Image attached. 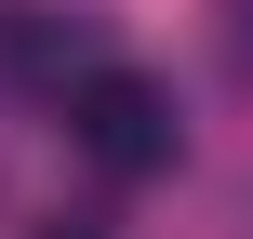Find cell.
<instances>
[{
  "mask_svg": "<svg viewBox=\"0 0 253 239\" xmlns=\"http://www.w3.org/2000/svg\"><path fill=\"white\" fill-rule=\"evenodd\" d=\"M40 239H107V226H93V213H53V226H40Z\"/></svg>",
  "mask_w": 253,
  "mask_h": 239,
  "instance_id": "3",
  "label": "cell"
},
{
  "mask_svg": "<svg viewBox=\"0 0 253 239\" xmlns=\"http://www.w3.org/2000/svg\"><path fill=\"white\" fill-rule=\"evenodd\" d=\"M67 146H80L93 173H120V186H147V173H173V146H187V120H173V93H160L147 67H93V80L67 93Z\"/></svg>",
  "mask_w": 253,
  "mask_h": 239,
  "instance_id": "1",
  "label": "cell"
},
{
  "mask_svg": "<svg viewBox=\"0 0 253 239\" xmlns=\"http://www.w3.org/2000/svg\"><path fill=\"white\" fill-rule=\"evenodd\" d=\"M0 67L27 80V93H80L107 53H93V13H53V0H13L0 13Z\"/></svg>",
  "mask_w": 253,
  "mask_h": 239,
  "instance_id": "2",
  "label": "cell"
}]
</instances>
